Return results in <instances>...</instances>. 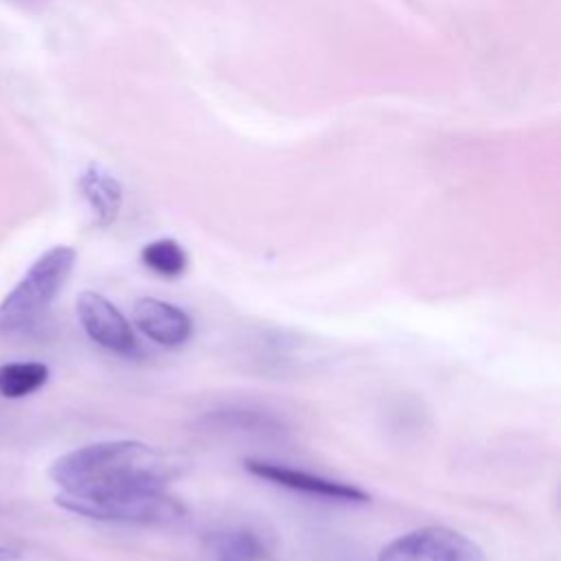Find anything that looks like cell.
<instances>
[{
  "mask_svg": "<svg viewBox=\"0 0 561 561\" xmlns=\"http://www.w3.org/2000/svg\"><path fill=\"white\" fill-rule=\"evenodd\" d=\"M178 473L158 447L125 438L101 440L59 456L50 480L59 486L57 504L70 513L118 524H167L184 515L167 493Z\"/></svg>",
  "mask_w": 561,
  "mask_h": 561,
  "instance_id": "6da1fadb",
  "label": "cell"
},
{
  "mask_svg": "<svg viewBox=\"0 0 561 561\" xmlns=\"http://www.w3.org/2000/svg\"><path fill=\"white\" fill-rule=\"evenodd\" d=\"M75 263L77 250L70 245H55L39 254L15 287L2 298L0 333L13 335L33 329L70 278Z\"/></svg>",
  "mask_w": 561,
  "mask_h": 561,
  "instance_id": "7a4b0ae2",
  "label": "cell"
},
{
  "mask_svg": "<svg viewBox=\"0 0 561 561\" xmlns=\"http://www.w3.org/2000/svg\"><path fill=\"white\" fill-rule=\"evenodd\" d=\"M377 561H486V554L460 530L421 526L386 543Z\"/></svg>",
  "mask_w": 561,
  "mask_h": 561,
  "instance_id": "3957f363",
  "label": "cell"
},
{
  "mask_svg": "<svg viewBox=\"0 0 561 561\" xmlns=\"http://www.w3.org/2000/svg\"><path fill=\"white\" fill-rule=\"evenodd\" d=\"M243 467L248 469V473H252L259 480H265L270 484L296 491V493H305V495H313V497H322V500H331V502H344V504H366L370 502V495L344 480H333L327 476H318L311 471H302V469H294L280 462H272V460H259V458H248L243 460Z\"/></svg>",
  "mask_w": 561,
  "mask_h": 561,
  "instance_id": "277c9868",
  "label": "cell"
},
{
  "mask_svg": "<svg viewBox=\"0 0 561 561\" xmlns=\"http://www.w3.org/2000/svg\"><path fill=\"white\" fill-rule=\"evenodd\" d=\"M77 318L85 335L101 348L123 357L138 353L134 327L105 296L90 289L81 291L77 296Z\"/></svg>",
  "mask_w": 561,
  "mask_h": 561,
  "instance_id": "5b68a950",
  "label": "cell"
},
{
  "mask_svg": "<svg viewBox=\"0 0 561 561\" xmlns=\"http://www.w3.org/2000/svg\"><path fill=\"white\" fill-rule=\"evenodd\" d=\"M136 329L162 348L184 346L193 335L191 316L173 302L145 296L134 305Z\"/></svg>",
  "mask_w": 561,
  "mask_h": 561,
  "instance_id": "8992f818",
  "label": "cell"
},
{
  "mask_svg": "<svg viewBox=\"0 0 561 561\" xmlns=\"http://www.w3.org/2000/svg\"><path fill=\"white\" fill-rule=\"evenodd\" d=\"M79 188L94 215L96 226H110L118 217L123 204V188L114 175L96 164H90L79 178Z\"/></svg>",
  "mask_w": 561,
  "mask_h": 561,
  "instance_id": "52a82bcc",
  "label": "cell"
},
{
  "mask_svg": "<svg viewBox=\"0 0 561 561\" xmlns=\"http://www.w3.org/2000/svg\"><path fill=\"white\" fill-rule=\"evenodd\" d=\"M206 546L221 559L259 561L267 557L265 539L250 528H230L206 537Z\"/></svg>",
  "mask_w": 561,
  "mask_h": 561,
  "instance_id": "ba28073f",
  "label": "cell"
},
{
  "mask_svg": "<svg viewBox=\"0 0 561 561\" xmlns=\"http://www.w3.org/2000/svg\"><path fill=\"white\" fill-rule=\"evenodd\" d=\"M48 366L42 362H9L0 366V397L24 399L48 381Z\"/></svg>",
  "mask_w": 561,
  "mask_h": 561,
  "instance_id": "9c48e42d",
  "label": "cell"
},
{
  "mask_svg": "<svg viewBox=\"0 0 561 561\" xmlns=\"http://www.w3.org/2000/svg\"><path fill=\"white\" fill-rule=\"evenodd\" d=\"M140 261L149 272L162 278H180L188 267L186 250L175 239H169V237L149 241L140 250Z\"/></svg>",
  "mask_w": 561,
  "mask_h": 561,
  "instance_id": "30bf717a",
  "label": "cell"
},
{
  "mask_svg": "<svg viewBox=\"0 0 561 561\" xmlns=\"http://www.w3.org/2000/svg\"><path fill=\"white\" fill-rule=\"evenodd\" d=\"M213 423H219L221 427H239V430H267L270 425H274L272 419L259 414V412H234V410H228V412H215L213 414Z\"/></svg>",
  "mask_w": 561,
  "mask_h": 561,
  "instance_id": "8fae6325",
  "label": "cell"
},
{
  "mask_svg": "<svg viewBox=\"0 0 561 561\" xmlns=\"http://www.w3.org/2000/svg\"><path fill=\"white\" fill-rule=\"evenodd\" d=\"M7 559H15V552L0 548V561H7Z\"/></svg>",
  "mask_w": 561,
  "mask_h": 561,
  "instance_id": "7c38bea8",
  "label": "cell"
},
{
  "mask_svg": "<svg viewBox=\"0 0 561 561\" xmlns=\"http://www.w3.org/2000/svg\"><path fill=\"white\" fill-rule=\"evenodd\" d=\"M221 561H232V559H221Z\"/></svg>",
  "mask_w": 561,
  "mask_h": 561,
  "instance_id": "4fadbf2b",
  "label": "cell"
}]
</instances>
